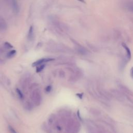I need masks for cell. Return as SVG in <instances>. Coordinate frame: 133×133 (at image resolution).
<instances>
[{
    "mask_svg": "<svg viewBox=\"0 0 133 133\" xmlns=\"http://www.w3.org/2000/svg\"><path fill=\"white\" fill-rule=\"evenodd\" d=\"M31 99L34 104L36 106L40 105L42 102V97L41 93L38 90H35L31 94Z\"/></svg>",
    "mask_w": 133,
    "mask_h": 133,
    "instance_id": "cell-1",
    "label": "cell"
},
{
    "mask_svg": "<svg viewBox=\"0 0 133 133\" xmlns=\"http://www.w3.org/2000/svg\"><path fill=\"white\" fill-rule=\"evenodd\" d=\"M53 60H54V59H53V58H43V59H40L38 61H36V62L33 63V66H35L42 65L43 64H44V63L50 62V61H52Z\"/></svg>",
    "mask_w": 133,
    "mask_h": 133,
    "instance_id": "cell-2",
    "label": "cell"
},
{
    "mask_svg": "<svg viewBox=\"0 0 133 133\" xmlns=\"http://www.w3.org/2000/svg\"><path fill=\"white\" fill-rule=\"evenodd\" d=\"M122 46H123L124 48V49L126 50L127 57H128L129 59H130V58H131V50H130L129 47L127 46V45L126 44H125L124 43H122Z\"/></svg>",
    "mask_w": 133,
    "mask_h": 133,
    "instance_id": "cell-3",
    "label": "cell"
},
{
    "mask_svg": "<svg viewBox=\"0 0 133 133\" xmlns=\"http://www.w3.org/2000/svg\"><path fill=\"white\" fill-rule=\"evenodd\" d=\"M6 24L5 21L0 18V31H3V30H6Z\"/></svg>",
    "mask_w": 133,
    "mask_h": 133,
    "instance_id": "cell-4",
    "label": "cell"
},
{
    "mask_svg": "<svg viewBox=\"0 0 133 133\" xmlns=\"http://www.w3.org/2000/svg\"><path fill=\"white\" fill-rule=\"evenodd\" d=\"M33 38V27L32 26H31L29 29L28 34V38L29 40H32V39Z\"/></svg>",
    "mask_w": 133,
    "mask_h": 133,
    "instance_id": "cell-5",
    "label": "cell"
},
{
    "mask_svg": "<svg viewBox=\"0 0 133 133\" xmlns=\"http://www.w3.org/2000/svg\"><path fill=\"white\" fill-rule=\"evenodd\" d=\"M16 54V51L15 50H13L8 53L7 55V57L8 58H12L14 57Z\"/></svg>",
    "mask_w": 133,
    "mask_h": 133,
    "instance_id": "cell-6",
    "label": "cell"
},
{
    "mask_svg": "<svg viewBox=\"0 0 133 133\" xmlns=\"http://www.w3.org/2000/svg\"><path fill=\"white\" fill-rule=\"evenodd\" d=\"M16 92L17 93V95L18 96V97H19L20 99H22L23 98V94H22V92L20 90H19L18 89H16Z\"/></svg>",
    "mask_w": 133,
    "mask_h": 133,
    "instance_id": "cell-7",
    "label": "cell"
},
{
    "mask_svg": "<svg viewBox=\"0 0 133 133\" xmlns=\"http://www.w3.org/2000/svg\"><path fill=\"white\" fill-rule=\"evenodd\" d=\"M9 131L10 133H17L16 130L12 126H9Z\"/></svg>",
    "mask_w": 133,
    "mask_h": 133,
    "instance_id": "cell-8",
    "label": "cell"
},
{
    "mask_svg": "<svg viewBox=\"0 0 133 133\" xmlns=\"http://www.w3.org/2000/svg\"><path fill=\"white\" fill-rule=\"evenodd\" d=\"M44 66H45V65H43L40 66V67L38 68V70H37V72H39L41 71L44 69Z\"/></svg>",
    "mask_w": 133,
    "mask_h": 133,
    "instance_id": "cell-9",
    "label": "cell"
},
{
    "mask_svg": "<svg viewBox=\"0 0 133 133\" xmlns=\"http://www.w3.org/2000/svg\"><path fill=\"white\" fill-rule=\"evenodd\" d=\"M5 46H6V47H7L8 48H12L13 47L12 45L10 44H9V43H8V42H6V43H5Z\"/></svg>",
    "mask_w": 133,
    "mask_h": 133,
    "instance_id": "cell-10",
    "label": "cell"
},
{
    "mask_svg": "<svg viewBox=\"0 0 133 133\" xmlns=\"http://www.w3.org/2000/svg\"><path fill=\"white\" fill-rule=\"evenodd\" d=\"M52 89V87L50 86H47V88L46 89V90L47 92H49L50 90H51Z\"/></svg>",
    "mask_w": 133,
    "mask_h": 133,
    "instance_id": "cell-11",
    "label": "cell"
},
{
    "mask_svg": "<svg viewBox=\"0 0 133 133\" xmlns=\"http://www.w3.org/2000/svg\"><path fill=\"white\" fill-rule=\"evenodd\" d=\"M131 76H132V78H133V68H132V69H131Z\"/></svg>",
    "mask_w": 133,
    "mask_h": 133,
    "instance_id": "cell-12",
    "label": "cell"
},
{
    "mask_svg": "<svg viewBox=\"0 0 133 133\" xmlns=\"http://www.w3.org/2000/svg\"><path fill=\"white\" fill-rule=\"evenodd\" d=\"M78 1H80V2H81L82 3H84V4H85L86 3V2L85 1H84V0H78Z\"/></svg>",
    "mask_w": 133,
    "mask_h": 133,
    "instance_id": "cell-13",
    "label": "cell"
},
{
    "mask_svg": "<svg viewBox=\"0 0 133 133\" xmlns=\"http://www.w3.org/2000/svg\"><path fill=\"white\" fill-rule=\"evenodd\" d=\"M131 9H132V10H133V7H132L131 8Z\"/></svg>",
    "mask_w": 133,
    "mask_h": 133,
    "instance_id": "cell-14",
    "label": "cell"
}]
</instances>
